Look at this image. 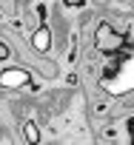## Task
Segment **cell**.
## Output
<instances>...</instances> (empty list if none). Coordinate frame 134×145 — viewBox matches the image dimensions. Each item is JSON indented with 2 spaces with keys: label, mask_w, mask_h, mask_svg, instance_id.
I'll return each instance as SVG.
<instances>
[{
  "label": "cell",
  "mask_w": 134,
  "mask_h": 145,
  "mask_svg": "<svg viewBox=\"0 0 134 145\" xmlns=\"http://www.w3.org/2000/svg\"><path fill=\"white\" fill-rule=\"evenodd\" d=\"M125 46V34H120L108 20H103L94 31V51L100 54H120Z\"/></svg>",
  "instance_id": "6da1fadb"
},
{
  "label": "cell",
  "mask_w": 134,
  "mask_h": 145,
  "mask_svg": "<svg viewBox=\"0 0 134 145\" xmlns=\"http://www.w3.org/2000/svg\"><path fill=\"white\" fill-rule=\"evenodd\" d=\"M32 86V71L23 68V65H9L0 71V88L3 91H17V88H26Z\"/></svg>",
  "instance_id": "7a4b0ae2"
},
{
  "label": "cell",
  "mask_w": 134,
  "mask_h": 145,
  "mask_svg": "<svg viewBox=\"0 0 134 145\" xmlns=\"http://www.w3.org/2000/svg\"><path fill=\"white\" fill-rule=\"evenodd\" d=\"M29 46H32V51L46 54V51L54 46V29H51L49 23H40L37 29H32V40H29Z\"/></svg>",
  "instance_id": "3957f363"
},
{
  "label": "cell",
  "mask_w": 134,
  "mask_h": 145,
  "mask_svg": "<svg viewBox=\"0 0 134 145\" xmlns=\"http://www.w3.org/2000/svg\"><path fill=\"white\" fill-rule=\"evenodd\" d=\"M23 139H26L29 145H37V142H40V128H37L34 120H23Z\"/></svg>",
  "instance_id": "277c9868"
},
{
  "label": "cell",
  "mask_w": 134,
  "mask_h": 145,
  "mask_svg": "<svg viewBox=\"0 0 134 145\" xmlns=\"http://www.w3.org/2000/svg\"><path fill=\"white\" fill-rule=\"evenodd\" d=\"M12 54H14V51H12V46H9L6 40H0V63H6V60H12Z\"/></svg>",
  "instance_id": "5b68a950"
},
{
  "label": "cell",
  "mask_w": 134,
  "mask_h": 145,
  "mask_svg": "<svg viewBox=\"0 0 134 145\" xmlns=\"http://www.w3.org/2000/svg\"><path fill=\"white\" fill-rule=\"evenodd\" d=\"M83 3H86V0H63V6H66V9H69V6H72V9H80Z\"/></svg>",
  "instance_id": "8992f818"
}]
</instances>
